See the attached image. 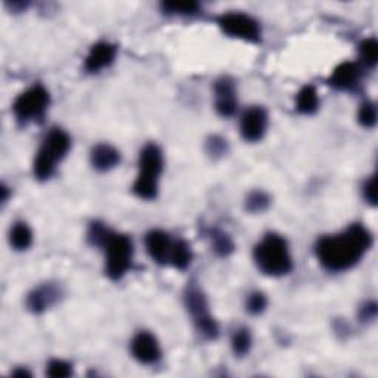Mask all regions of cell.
Wrapping results in <instances>:
<instances>
[{
    "mask_svg": "<svg viewBox=\"0 0 378 378\" xmlns=\"http://www.w3.org/2000/svg\"><path fill=\"white\" fill-rule=\"evenodd\" d=\"M132 356L144 365H154L161 359V347L156 336L148 331H141L130 343Z\"/></svg>",
    "mask_w": 378,
    "mask_h": 378,
    "instance_id": "30bf717a",
    "label": "cell"
},
{
    "mask_svg": "<svg viewBox=\"0 0 378 378\" xmlns=\"http://www.w3.org/2000/svg\"><path fill=\"white\" fill-rule=\"evenodd\" d=\"M71 148V138L63 129H52L39 146L34 161L33 175L37 180H48L55 173L58 163H61Z\"/></svg>",
    "mask_w": 378,
    "mask_h": 378,
    "instance_id": "3957f363",
    "label": "cell"
},
{
    "mask_svg": "<svg viewBox=\"0 0 378 378\" xmlns=\"http://www.w3.org/2000/svg\"><path fill=\"white\" fill-rule=\"evenodd\" d=\"M185 306L192 316L196 331L207 340H216L219 336V325L208 310L204 293L196 286H191L185 293Z\"/></svg>",
    "mask_w": 378,
    "mask_h": 378,
    "instance_id": "52a82bcc",
    "label": "cell"
},
{
    "mask_svg": "<svg viewBox=\"0 0 378 378\" xmlns=\"http://www.w3.org/2000/svg\"><path fill=\"white\" fill-rule=\"evenodd\" d=\"M362 192H364V199L367 203L371 206L377 204V189H375V176H371L367 182L364 184V188H362Z\"/></svg>",
    "mask_w": 378,
    "mask_h": 378,
    "instance_id": "f1b7e54d",
    "label": "cell"
},
{
    "mask_svg": "<svg viewBox=\"0 0 378 378\" xmlns=\"http://www.w3.org/2000/svg\"><path fill=\"white\" fill-rule=\"evenodd\" d=\"M266 306H267V300H266V296L263 293L256 291L247 297L246 308L251 315L262 313L266 309Z\"/></svg>",
    "mask_w": 378,
    "mask_h": 378,
    "instance_id": "83f0119b",
    "label": "cell"
},
{
    "mask_svg": "<svg viewBox=\"0 0 378 378\" xmlns=\"http://www.w3.org/2000/svg\"><path fill=\"white\" fill-rule=\"evenodd\" d=\"M213 247L215 251L220 256H228L229 253L234 251V243L229 235H226L225 232H215L213 234Z\"/></svg>",
    "mask_w": 378,
    "mask_h": 378,
    "instance_id": "4316f807",
    "label": "cell"
},
{
    "mask_svg": "<svg viewBox=\"0 0 378 378\" xmlns=\"http://www.w3.org/2000/svg\"><path fill=\"white\" fill-rule=\"evenodd\" d=\"M102 248L105 251V274L113 281L122 279L133 263L134 248L130 237L110 232Z\"/></svg>",
    "mask_w": 378,
    "mask_h": 378,
    "instance_id": "5b68a950",
    "label": "cell"
},
{
    "mask_svg": "<svg viewBox=\"0 0 378 378\" xmlns=\"http://www.w3.org/2000/svg\"><path fill=\"white\" fill-rule=\"evenodd\" d=\"M120 161H122L120 151L108 144H99L94 146L92 153H90V163L98 172L113 170L120 164Z\"/></svg>",
    "mask_w": 378,
    "mask_h": 378,
    "instance_id": "2e32d148",
    "label": "cell"
},
{
    "mask_svg": "<svg viewBox=\"0 0 378 378\" xmlns=\"http://www.w3.org/2000/svg\"><path fill=\"white\" fill-rule=\"evenodd\" d=\"M317 108H320V96H317L316 89L310 84L301 87L296 98V110L300 114L310 115L316 113Z\"/></svg>",
    "mask_w": 378,
    "mask_h": 378,
    "instance_id": "e0dca14e",
    "label": "cell"
},
{
    "mask_svg": "<svg viewBox=\"0 0 378 378\" xmlns=\"http://www.w3.org/2000/svg\"><path fill=\"white\" fill-rule=\"evenodd\" d=\"M215 107L222 117H231L235 114L238 95L232 79L222 77L215 83Z\"/></svg>",
    "mask_w": 378,
    "mask_h": 378,
    "instance_id": "7c38bea8",
    "label": "cell"
},
{
    "mask_svg": "<svg viewBox=\"0 0 378 378\" xmlns=\"http://www.w3.org/2000/svg\"><path fill=\"white\" fill-rule=\"evenodd\" d=\"M117 48L108 42H99L90 48L84 58V70L90 74H96L103 68H108L115 59Z\"/></svg>",
    "mask_w": 378,
    "mask_h": 378,
    "instance_id": "9a60e30c",
    "label": "cell"
},
{
    "mask_svg": "<svg viewBox=\"0 0 378 378\" xmlns=\"http://www.w3.org/2000/svg\"><path fill=\"white\" fill-rule=\"evenodd\" d=\"M49 102L51 96L46 87L42 84H34L24 90V92L15 99L12 110L18 122L27 125L42 120L48 111Z\"/></svg>",
    "mask_w": 378,
    "mask_h": 378,
    "instance_id": "8992f818",
    "label": "cell"
},
{
    "mask_svg": "<svg viewBox=\"0 0 378 378\" xmlns=\"http://www.w3.org/2000/svg\"><path fill=\"white\" fill-rule=\"evenodd\" d=\"M63 297L61 286L53 282H44L28 294L27 308L33 313H43L53 308Z\"/></svg>",
    "mask_w": 378,
    "mask_h": 378,
    "instance_id": "8fae6325",
    "label": "cell"
},
{
    "mask_svg": "<svg viewBox=\"0 0 378 378\" xmlns=\"http://www.w3.org/2000/svg\"><path fill=\"white\" fill-rule=\"evenodd\" d=\"M11 247L17 251L28 250L33 244V232L24 222L15 223L9 232Z\"/></svg>",
    "mask_w": 378,
    "mask_h": 378,
    "instance_id": "ac0fdd59",
    "label": "cell"
},
{
    "mask_svg": "<svg viewBox=\"0 0 378 378\" xmlns=\"http://www.w3.org/2000/svg\"><path fill=\"white\" fill-rule=\"evenodd\" d=\"M15 377H30V375H32V374H30L28 371H25V370H17V371H13L12 372Z\"/></svg>",
    "mask_w": 378,
    "mask_h": 378,
    "instance_id": "1f68e13d",
    "label": "cell"
},
{
    "mask_svg": "<svg viewBox=\"0 0 378 378\" xmlns=\"http://www.w3.org/2000/svg\"><path fill=\"white\" fill-rule=\"evenodd\" d=\"M372 246V235L364 225L353 223L343 232L317 241L316 257L324 269L344 272L356 266Z\"/></svg>",
    "mask_w": 378,
    "mask_h": 378,
    "instance_id": "6da1fadb",
    "label": "cell"
},
{
    "mask_svg": "<svg viewBox=\"0 0 378 378\" xmlns=\"http://www.w3.org/2000/svg\"><path fill=\"white\" fill-rule=\"evenodd\" d=\"M358 122L367 127L372 129L377 123V105L371 101H367L360 105L359 113H358Z\"/></svg>",
    "mask_w": 378,
    "mask_h": 378,
    "instance_id": "cb8c5ba5",
    "label": "cell"
},
{
    "mask_svg": "<svg viewBox=\"0 0 378 378\" xmlns=\"http://www.w3.org/2000/svg\"><path fill=\"white\" fill-rule=\"evenodd\" d=\"M218 24L225 34L232 39L248 43H259L262 39V28L251 15L244 12H226L220 15Z\"/></svg>",
    "mask_w": 378,
    "mask_h": 378,
    "instance_id": "ba28073f",
    "label": "cell"
},
{
    "mask_svg": "<svg viewBox=\"0 0 378 378\" xmlns=\"http://www.w3.org/2000/svg\"><path fill=\"white\" fill-rule=\"evenodd\" d=\"M251 334H250V329L247 328H238L235 329V332L232 334V339H231V346H232V351L237 356H244L250 352L251 349Z\"/></svg>",
    "mask_w": 378,
    "mask_h": 378,
    "instance_id": "ffe728a7",
    "label": "cell"
},
{
    "mask_svg": "<svg viewBox=\"0 0 378 378\" xmlns=\"http://www.w3.org/2000/svg\"><path fill=\"white\" fill-rule=\"evenodd\" d=\"M173 243L175 241H172L170 235L160 229L151 231L145 237L146 253L158 265H168L170 262Z\"/></svg>",
    "mask_w": 378,
    "mask_h": 378,
    "instance_id": "5bb4252c",
    "label": "cell"
},
{
    "mask_svg": "<svg viewBox=\"0 0 378 378\" xmlns=\"http://www.w3.org/2000/svg\"><path fill=\"white\" fill-rule=\"evenodd\" d=\"M110 232L111 231L108 228H105V226L102 223L94 222L92 225H90L89 232H87L89 243L92 244V246H96V247H102L103 243H105V239L108 238Z\"/></svg>",
    "mask_w": 378,
    "mask_h": 378,
    "instance_id": "d4e9b609",
    "label": "cell"
},
{
    "mask_svg": "<svg viewBox=\"0 0 378 378\" xmlns=\"http://www.w3.org/2000/svg\"><path fill=\"white\" fill-rule=\"evenodd\" d=\"M192 262V250L191 246L184 239H177L173 243L172 254H170V265L176 269L185 270Z\"/></svg>",
    "mask_w": 378,
    "mask_h": 378,
    "instance_id": "d6986e66",
    "label": "cell"
},
{
    "mask_svg": "<svg viewBox=\"0 0 378 378\" xmlns=\"http://www.w3.org/2000/svg\"><path fill=\"white\" fill-rule=\"evenodd\" d=\"M46 374L49 377H53V378H65V377H70L73 374V368L65 360L53 359L48 364Z\"/></svg>",
    "mask_w": 378,
    "mask_h": 378,
    "instance_id": "484cf974",
    "label": "cell"
},
{
    "mask_svg": "<svg viewBox=\"0 0 378 378\" xmlns=\"http://www.w3.org/2000/svg\"><path fill=\"white\" fill-rule=\"evenodd\" d=\"M270 199L267 196V194H265L263 191H254L251 192L247 200H246V208L251 213H262L267 207H269Z\"/></svg>",
    "mask_w": 378,
    "mask_h": 378,
    "instance_id": "603a6c76",
    "label": "cell"
},
{
    "mask_svg": "<svg viewBox=\"0 0 378 378\" xmlns=\"http://www.w3.org/2000/svg\"><path fill=\"white\" fill-rule=\"evenodd\" d=\"M207 151L211 156H222L226 153V141L218 138V136H213L208 142H207Z\"/></svg>",
    "mask_w": 378,
    "mask_h": 378,
    "instance_id": "f546056e",
    "label": "cell"
},
{
    "mask_svg": "<svg viewBox=\"0 0 378 378\" xmlns=\"http://www.w3.org/2000/svg\"><path fill=\"white\" fill-rule=\"evenodd\" d=\"M139 172L133 184V192L142 200H156L160 189V176L164 168L161 149L148 144L139 154Z\"/></svg>",
    "mask_w": 378,
    "mask_h": 378,
    "instance_id": "277c9868",
    "label": "cell"
},
{
    "mask_svg": "<svg viewBox=\"0 0 378 378\" xmlns=\"http://www.w3.org/2000/svg\"><path fill=\"white\" fill-rule=\"evenodd\" d=\"M362 75H364V70H362L360 64L346 61L334 68L329 75L328 83L337 90H353L360 84Z\"/></svg>",
    "mask_w": 378,
    "mask_h": 378,
    "instance_id": "4fadbf2b",
    "label": "cell"
},
{
    "mask_svg": "<svg viewBox=\"0 0 378 378\" xmlns=\"http://www.w3.org/2000/svg\"><path fill=\"white\" fill-rule=\"evenodd\" d=\"M375 313H377L375 303H370V305H365L364 308H362L360 317H362V320H374Z\"/></svg>",
    "mask_w": 378,
    "mask_h": 378,
    "instance_id": "4dcf8cb0",
    "label": "cell"
},
{
    "mask_svg": "<svg viewBox=\"0 0 378 378\" xmlns=\"http://www.w3.org/2000/svg\"><path fill=\"white\" fill-rule=\"evenodd\" d=\"M267 123L269 117L266 110L259 107V105H254V107L247 108L243 115H241L239 130L247 142H257L265 136Z\"/></svg>",
    "mask_w": 378,
    "mask_h": 378,
    "instance_id": "9c48e42d",
    "label": "cell"
},
{
    "mask_svg": "<svg viewBox=\"0 0 378 378\" xmlns=\"http://www.w3.org/2000/svg\"><path fill=\"white\" fill-rule=\"evenodd\" d=\"M161 9L169 15H194L199 12L200 5L196 2H164Z\"/></svg>",
    "mask_w": 378,
    "mask_h": 378,
    "instance_id": "7402d4cb",
    "label": "cell"
},
{
    "mask_svg": "<svg viewBox=\"0 0 378 378\" xmlns=\"http://www.w3.org/2000/svg\"><path fill=\"white\" fill-rule=\"evenodd\" d=\"M359 56L360 61L367 67L374 68L378 61V43L374 37L367 39L359 44Z\"/></svg>",
    "mask_w": 378,
    "mask_h": 378,
    "instance_id": "44dd1931",
    "label": "cell"
},
{
    "mask_svg": "<svg viewBox=\"0 0 378 378\" xmlns=\"http://www.w3.org/2000/svg\"><path fill=\"white\" fill-rule=\"evenodd\" d=\"M254 262L267 277H284L293 270V257L286 239L278 234L265 235L254 247Z\"/></svg>",
    "mask_w": 378,
    "mask_h": 378,
    "instance_id": "7a4b0ae2",
    "label": "cell"
}]
</instances>
